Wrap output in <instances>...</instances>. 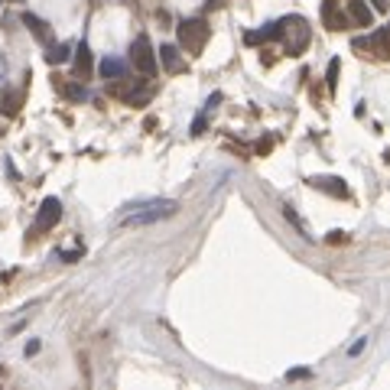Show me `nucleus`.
Segmentation results:
<instances>
[{
	"mask_svg": "<svg viewBox=\"0 0 390 390\" xmlns=\"http://www.w3.org/2000/svg\"><path fill=\"white\" fill-rule=\"evenodd\" d=\"M179 205L173 199H150V202H134V205H127V212H124L121 224L124 228H140V224H153V222H163V218H169V215H176Z\"/></svg>",
	"mask_w": 390,
	"mask_h": 390,
	"instance_id": "obj_1",
	"label": "nucleus"
},
{
	"mask_svg": "<svg viewBox=\"0 0 390 390\" xmlns=\"http://www.w3.org/2000/svg\"><path fill=\"white\" fill-rule=\"evenodd\" d=\"M208 39H212V26H208L202 16H195V20H183V23H179V46H183L189 55H202V49H205Z\"/></svg>",
	"mask_w": 390,
	"mask_h": 390,
	"instance_id": "obj_2",
	"label": "nucleus"
},
{
	"mask_svg": "<svg viewBox=\"0 0 390 390\" xmlns=\"http://www.w3.org/2000/svg\"><path fill=\"white\" fill-rule=\"evenodd\" d=\"M309 23L303 16H283V46L286 55H303V49L309 46Z\"/></svg>",
	"mask_w": 390,
	"mask_h": 390,
	"instance_id": "obj_3",
	"label": "nucleus"
},
{
	"mask_svg": "<svg viewBox=\"0 0 390 390\" xmlns=\"http://www.w3.org/2000/svg\"><path fill=\"white\" fill-rule=\"evenodd\" d=\"M130 65L137 72H143L146 78L156 75V53H153V43L146 33H140L134 43H130Z\"/></svg>",
	"mask_w": 390,
	"mask_h": 390,
	"instance_id": "obj_4",
	"label": "nucleus"
},
{
	"mask_svg": "<svg viewBox=\"0 0 390 390\" xmlns=\"http://www.w3.org/2000/svg\"><path fill=\"white\" fill-rule=\"evenodd\" d=\"M59 218H62V202L55 199V195L43 199V205H39V212H36V222H33V234H46V231H53L55 224H59Z\"/></svg>",
	"mask_w": 390,
	"mask_h": 390,
	"instance_id": "obj_5",
	"label": "nucleus"
},
{
	"mask_svg": "<svg viewBox=\"0 0 390 390\" xmlns=\"http://www.w3.org/2000/svg\"><path fill=\"white\" fill-rule=\"evenodd\" d=\"M352 46L358 49V53H371V55H377V59H390V26L371 33V36L354 39Z\"/></svg>",
	"mask_w": 390,
	"mask_h": 390,
	"instance_id": "obj_6",
	"label": "nucleus"
},
{
	"mask_svg": "<svg viewBox=\"0 0 390 390\" xmlns=\"http://www.w3.org/2000/svg\"><path fill=\"white\" fill-rule=\"evenodd\" d=\"M322 23L329 26V30H348V23H352V16L342 13V7H338V0H322Z\"/></svg>",
	"mask_w": 390,
	"mask_h": 390,
	"instance_id": "obj_7",
	"label": "nucleus"
},
{
	"mask_svg": "<svg viewBox=\"0 0 390 390\" xmlns=\"http://www.w3.org/2000/svg\"><path fill=\"white\" fill-rule=\"evenodd\" d=\"M309 185L325 192V195H335V199H348V185L338 176H309Z\"/></svg>",
	"mask_w": 390,
	"mask_h": 390,
	"instance_id": "obj_8",
	"label": "nucleus"
},
{
	"mask_svg": "<svg viewBox=\"0 0 390 390\" xmlns=\"http://www.w3.org/2000/svg\"><path fill=\"white\" fill-rule=\"evenodd\" d=\"M273 39H283V20H273V23H267L264 30H251V33H244V43H247V46L273 43Z\"/></svg>",
	"mask_w": 390,
	"mask_h": 390,
	"instance_id": "obj_9",
	"label": "nucleus"
},
{
	"mask_svg": "<svg viewBox=\"0 0 390 390\" xmlns=\"http://www.w3.org/2000/svg\"><path fill=\"white\" fill-rule=\"evenodd\" d=\"M53 85H55V92H59L62 98L85 101V82H82V78H62V75H55Z\"/></svg>",
	"mask_w": 390,
	"mask_h": 390,
	"instance_id": "obj_10",
	"label": "nucleus"
},
{
	"mask_svg": "<svg viewBox=\"0 0 390 390\" xmlns=\"http://www.w3.org/2000/svg\"><path fill=\"white\" fill-rule=\"evenodd\" d=\"M98 72H101V78H107V82H121V78H127V62L117 59V55H104Z\"/></svg>",
	"mask_w": 390,
	"mask_h": 390,
	"instance_id": "obj_11",
	"label": "nucleus"
},
{
	"mask_svg": "<svg viewBox=\"0 0 390 390\" xmlns=\"http://www.w3.org/2000/svg\"><path fill=\"white\" fill-rule=\"evenodd\" d=\"M94 72V59H92V49H88V43H78L75 49V78H82V82H88Z\"/></svg>",
	"mask_w": 390,
	"mask_h": 390,
	"instance_id": "obj_12",
	"label": "nucleus"
},
{
	"mask_svg": "<svg viewBox=\"0 0 390 390\" xmlns=\"http://www.w3.org/2000/svg\"><path fill=\"white\" fill-rule=\"evenodd\" d=\"M160 62H163V69H166L169 75H179V72H185V59L179 55L176 46H160Z\"/></svg>",
	"mask_w": 390,
	"mask_h": 390,
	"instance_id": "obj_13",
	"label": "nucleus"
},
{
	"mask_svg": "<svg viewBox=\"0 0 390 390\" xmlns=\"http://www.w3.org/2000/svg\"><path fill=\"white\" fill-rule=\"evenodd\" d=\"M23 23H26V30H30L33 36L39 39V43H46V46L53 43V33H49V23H46V20H39L36 13H23Z\"/></svg>",
	"mask_w": 390,
	"mask_h": 390,
	"instance_id": "obj_14",
	"label": "nucleus"
},
{
	"mask_svg": "<svg viewBox=\"0 0 390 390\" xmlns=\"http://www.w3.org/2000/svg\"><path fill=\"white\" fill-rule=\"evenodd\" d=\"M348 16L358 26H371V20H374V13H371V7H367L364 0H348Z\"/></svg>",
	"mask_w": 390,
	"mask_h": 390,
	"instance_id": "obj_15",
	"label": "nucleus"
},
{
	"mask_svg": "<svg viewBox=\"0 0 390 390\" xmlns=\"http://www.w3.org/2000/svg\"><path fill=\"white\" fill-rule=\"evenodd\" d=\"M46 62H49V65H62V62H69V43H55V46H49Z\"/></svg>",
	"mask_w": 390,
	"mask_h": 390,
	"instance_id": "obj_16",
	"label": "nucleus"
},
{
	"mask_svg": "<svg viewBox=\"0 0 390 390\" xmlns=\"http://www.w3.org/2000/svg\"><path fill=\"white\" fill-rule=\"evenodd\" d=\"M338 69H342V62L332 59V62H329V92H332V94H335V88H338Z\"/></svg>",
	"mask_w": 390,
	"mask_h": 390,
	"instance_id": "obj_17",
	"label": "nucleus"
},
{
	"mask_svg": "<svg viewBox=\"0 0 390 390\" xmlns=\"http://www.w3.org/2000/svg\"><path fill=\"white\" fill-rule=\"evenodd\" d=\"M283 215H286V218H290V222H293V224H296V228H299V231H303V234H306V224L299 222V215H296V212H293V208H290V205H283Z\"/></svg>",
	"mask_w": 390,
	"mask_h": 390,
	"instance_id": "obj_18",
	"label": "nucleus"
},
{
	"mask_svg": "<svg viewBox=\"0 0 390 390\" xmlns=\"http://www.w3.org/2000/svg\"><path fill=\"white\" fill-rule=\"evenodd\" d=\"M306 377H309L306 367H296V371H290V374H286V381H306Z\"/></svg>",
	"mask_w": 390,
	"mask_h": 390,
	"instance_id": "obj_19",
	"label": "nucleus"
},
{
	"mask_svg": "<svg viewBox=\"0 0 390 390\" xmlns=\"http://www.w3.org/2000/svg\"><path fill=\"white\" fill-rule=\"evenodd\" d=\"M202 130H205V114H202V117H195V124H192V134H195V137H199Z\"/></svg>",
	"mask_w": 390,
	"mask_h": 390,
	"instance_id": "obj_20",
	"label": "nucleus"
},
{
	"mask_svg": "<svg viewBox=\"0 0 390 390\" xmlns=\"http://www.w3.org/2000/svg\"><path fill=\"white\" fill-rule=\"evenodd\" d=\"M62 257H65V264H75L78 257H82V251H59Z\"/></svg>",
	"mask_w": 390,
	"mask_h": 390,
	"instance_id": "obj_21",
	"label": "nucleus"
},
{
	"mask_svg": "<svg viewBox=\"0 0 390 390\" xmlns=\"http://www.w3.org/2000/svg\"><path fill=\"white\" fill-rule=\"evenodd\" d=\"M371 7L381 10V13H387V10H390V0H371Z\"/></svg>",
	"mask_w": 390,
	"mask_h": 390,
	"instance_id": "obj_22",
	"label": "nucleus"
},
{
	"mask_svg": "<svg viewBox=\"0 0 390 390\" xmlns=\"http://www.w3.org/2000/svg\"><path fill=\"white\" fill-rule=\"evenodd\" d=\"M364 345H367L364 338H358V342H354L352 348H348V354H361V352H364Z\"/></svg>",
	"mask_w": 390,
	"mask_h": 390,
	"instance_id": "obj_23",
	"label": "nucleus"
},
{
	"mask_svg": "<svg viewBox=\"0 0 390 390\" xmlns=\"http://www.w3.org/2000/svg\"><path fill=\"white\" fill-rule=\"evenodd\" d=\"M270 146H273V140H260V143H257V153H267Z\"/></svg>",
	"mask_w": 390,
	"mask_h": 390,
	"instance_id": "obj_24",
	"label": "nucleus"
},
{
	"mask_svg": "<svg viewBox=\"0 0 390 390\" xmlns=\"http://www.w3.org/2000/svg\"><path fill=\"white\" fill-rule=\"evenodd\" d=\"M39 352V342H26V358H30V354H36Z\"/></svg>",
	"mask_w": 390,
	"mask_h": 390,
	"instance_id": "obj_25",
	"label": "nucleus"
}]
</instances>
